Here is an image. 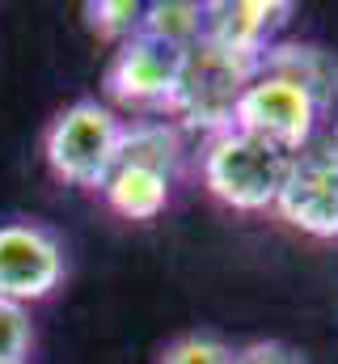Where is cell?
<instances>
[{"label":"cell","instance_id":"6da1fadb","mask_svg":"<svg viewBox=\"0 0 338 364\" xmlns=\"http://www.w3.org/2000/svg\"><path fill=\"white\" fill-rule=\"evenodd\" d=\"M199 170H203V186L233 212H271L292 174V153L241 127H229L220 136H207Z\"/></svg>","mask_w":338,"mask_h":364},{"label":"cell","instance_id":"30bf717a","mask_svg":"<svg viewBox=\"0 0 338 364\" xmlns=\"http://www.w3.org/2000/svg\"><path fill=\"white\" fill-rule=\"evenodd\" d=\"M119 161L123 166H144L173 178L182 166V132L169 119H140V123H123V140H119Z\"/></svg>","mask_w":338,"mask_h":364},{"label":"cell","instance_id":"277c9868","mask_svg":"<svg viewBox=\"0 0 338 364\" xmlns=\"http://www.w3.org/2000/svg\"><path fill=\"white\" fill-rule=\"evenodd\" d=\"M322 119H334V114L305 90L300 81H292L283 73H271L262 64L250 77V85L241 90L237 110H233V127L250 132L258 140L292 153V157L313 140V132L322 127Z\"/></svg>","mask_w":338,"mask_h":364},{"label":"cell","instance_id":"9c48e42d","mask_svg":"<svg viewBox=\"0 0 338 364\" xmlns=\"http://www.w3.org/2000/svg\"><path fill=\"white\" fill-rule=\"evenodd\" d=\"M169 186H173V178L157 174V170L119 161L97 191H102V199H106V208L114 216H123V220H157L169 203Z\"/></svg>","mask_w":338,"mask_h":364},{"label":"cell","instance_id":"7a4b0ae2","mask_svg":"<svg viewBox=\"0 0 338 364\" xmlns=\"http://www.w3.org/2000/svg\"><path fill=\"white\" fill-rule=\"evenodd\" d=\"M258 73V60L229 55L212 43H195L182 51V68H178V85L169 97L165 114H173L182 127H195L203 136H220L233 127V110L237 97Z\"/></svg>","mask_w":338,"mask_h":364},{"label":"cell","instance_id":"4fadbf2b","mask_svg":"<svg viewBox=\"0 0 338 364\" xmlns=\"http://www.w3.org/2000/svg\"><path fill=\"white\" fill-rule=\"evenodd\" d=\"M84 13H89L93 34L119 47V43H127V38L140 34L144 4H136V0H97V4H84Z\"/></svg>","mask_w":338,"mask_h":364},{"label":"cell","instance_id":"5bb4252c","mask_svg":"<svg viewBox=\"0 0 338 364\" xmlns=\"http://www.w3.org/2000/svg\"><path fill=\"white\" fill-rule=\"evenodd\" d=\"M34 343L30 314L13 301H0V364H26Z\"/></svg>","mask_w":338,"mask_h":364},{"label":"cell","instance_id":"8fae6325","mask_svg":"<svg viewBox=\"0 0 338 364\" xmlns=\"http://www.w3.org/2000/svg\"><path fill=\"white\" fill-rule=\"evenodd\" d=\"M262 68H271V73H283V77L300 81L305 90L313 93L330 114H334L338 64L322 51V47H300V43H292V47H271V51L262 55Z\"/></svg>","mask_w":338,"mask_h":364},{"label":"cell","instance_id":"8992f818","mask_svg":"<svg viewBox=\"0 0 338 364\" xmlns=\"http://www.w3.org/2000/svg\"><path fill=\"white\" fill-rule=\"evenodd\" d=\"M64 279V246L55 233L30 220L0 225V301L34 305L51 296Z\"/></svg>","mask_w":338,"mask_h":364},{"label":"cell","instance_id":"7c38bea8","mask_svg":"<svg viewBox=\"0 0 338 364\" xmlns=\"http://www.w3.org/2000/svg\"><path fill=\"white\" fill-rule=\"evenodd\" d=\"M140 34L165 43L173 51H186V47H195L203 38V4H195V0H157V4H144Z\"/></svg>","mask_w":338,"mask_h":364},{"label":"cell","instance_id":"52a82bcc","mask_svg":"<svg viewBox=\"0 0 338 364\" xmlns=\"http://www.w3.org/2000/svg\"><path fill=\"white\" fill-rule=\"evenodd\" d=\"M178 68H182V51L148 34H136L114 47V60L106 68V93L131 110H165L178 85Z\"/></svg>","mask_w":338,"mask_h":364},{"label":"cell","instance_id":"5b68a950","mask_svg":"<svg viewBox=\"0 0 338 364\" xmlns=\"http://www.w3.org/2000/svg\"><path fill=\"white\" fill-rule=\"evenodd\" d=\"M275 212L309 237H338V119H322L313 140L292 157Z\"/></svg>","mask_w":338,"mask_h":364},{"label":"cell","instance_id":"9a60e30c","mask_svg":"<svg viewBox=\"0 0 338 364\" xmlns=\"http://www.w3.org/2000/svg\"><path fill=\"white\" fill-rule=\"evenodd\" d=\"M161 364H233V348L212 335H182L165 348Z\"/></svg>","mask_w":338,"mask_h":364},{"label":"cell","instance_id":"2e32d148","mask_svg":"<svg viewBox=\"0 0 338 364\" xmlns=\"http://www.w3.org/2000/svg\"><path fill=\"white\" fill-rule=\"evenodd\" d=\"M233 364H309L296 348L279 343V339H258V343H246L233 352Z\"/></svg>","mask_w":338,"mask_h":364},{"label":"cell","instance_id":"ba28073f","mask_svg":"<svg viewBox=\"0 0 338 364\" xmlns=\"http://www.w3.org/2000/svg\"><path fill=\"white\" fill-rule=\"evenodd\" d=\"M288 13H292V4H271V0L203 4V43L262 64V55L271 51V34L288 21Z\"/></svg>","mask_w":338,"mask_h":364},{"label":"cell","instance_id":"3957f363","mask_svg":"<svg viewBox=\"0 0 338 364\" xmlns=\"http://www.w3.org/2000/svg\"><path fill=\"white\" fill-rule=\"evenodd\" d=\"M119 140H123V119L110 106L81 97L51 119L43 136V153L55 178L97 191L106 174L119 166Z\"/></svg>","mask_w":338,"mask_h":364}]
</instances>
